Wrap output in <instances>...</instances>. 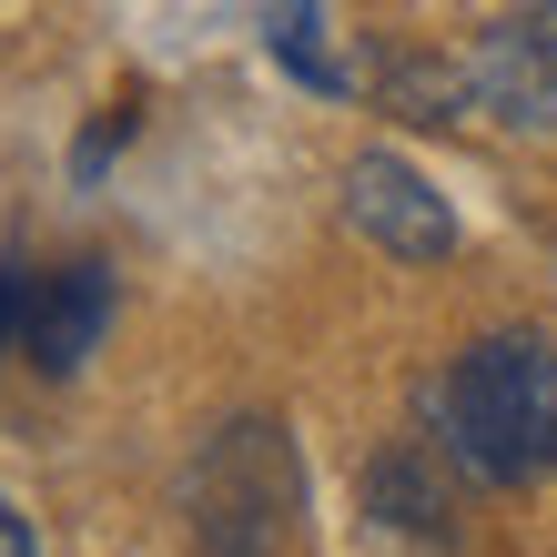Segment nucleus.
<instances>
[{
	"mask_svg": "<svg viewBox=\"0 0 557 557\" xmlns=\"http://www.w3.org/2000/svg\"><path fill=\"white\" fill-rule=\"evenodd\" d=\"M425 436L476 486L547 476L557 467V345L547 335H476L425 396Z\"/></svg>",
	"mask_w": 557,
	"mask_h": 557,
	"instance_id": "1",
	"label": "nucleus"
},
{
	"mask_svg": "<svg viewBox=\"0 0 557 557\" xmlns=\"http://www.w3.org/2000/svg\"><path fill=\"white\" fill-rule=\"evenodd\" d=\"M193 547L203 557H284L294 517H305V467H294V436L274 416H234L223 436L193 456Z\"/></svg>",
	"mask_w": 557,
	"mask_h": 557,
	"instance_id": "2",
	"label": "nucleus"
},
{
	"mask_svg": "<svg viewBox=\"0 0 557 557\" xmlns=\"http://www.w3.org/2000/svg\"><path fill=\"white\" fill-rule=\"evenodd\" d=\"M345 223H355L375 253H396V264H446V253H456L446 193L425 183L406 152H355V162H345Z\"/></svg>",
	"mask_w": 557,
	"mask_h": 557,
	"instance_id": "3",
	"label": "nucleus"
},
{
	"mask_svg": "<svg viewBox=\"0 0 557 557\" xmlns=\"http://www.w3.org/2000/svg\"><path fill=\"white\" fill-rule=\"evenodd\" d=\"M456 102L497 122H557V21H497L486 41L456 61Z\"/></svg>",
	"mask_w": 557,
	"mask_h": 557,
	"instance_id": "4",
	"label": "nucleus"
},
{
	"mask_svg": "<svg viewBox=\"0 0 557 557\" xmlns=\"http://www.w3.org/2000/svg\"><path fill=\"white\" fill-rule=\"evenodd\" d=\"M112 324V274L102 264H51L21 284V355L41 375H82V355Z\"/></svg>",
	"mask_w": 557,
	"mask_h": 557,
	"instance_id": "5",
	"label": "nucleus"
},
{
	"mask_svg": "<svg viewBox=\"0 0 557 557\" xmlns=\"http://www.w3.org/2000/svg\"><path fill=\"white\" fill-rule=\"evenodd\" d=\"M366 497H375V517H385V528H406V537H446V486H436V436H425V446H396V456H375Z\"/></svg>",
	"mask_w": 557,
	"mask_h": 557,
	"instance_id": "6",
	"label": "nucleus"
},
{
	"mask_svg": "<svg viewBox=\"0 0 557 557\" xmlns=\"http://www.w3.org/2000/svg\"><path fill=\"white\" fill-rule=\"evenodd\" d=\"M264 41H274V61H284L294 82H314V91H355V72L324 51V11H314V0H274V11H264Z\"/></svg>",
	"mask_w": 557,
	"mask_h": 557,
	"instance_id": "7",
	"label": "nucleus"
},
{
	"mask_svg": "<svg viewBox=\"0 0 557 557\" xmlns=\"http://www.w3.org/2000/svg\"><path fill=\"white\" fill-rule=\"evenodd\" d=\"M0 557H41V547H30V517L11 497H0Z\"/></svg>",
	"mask_w": 557,
	"mask_h": 557,
	"instance_id": "8",
	"label": "nucleus"
},
{
	"mask_svg": "<svg viewBox=\"0 0 557 557\" xmlns=\"http://www.w3.org/2000/svg\"><path fill=\"white\" fill-rule=\"evenodd\" d=\"M21 284L30 274H0V335H21Z\"/></svg>",
	"mask_w": 557,
	"mask_h": 557,
	"instance_id": "9",
	"label": "nucleus"
}]
</instances>
